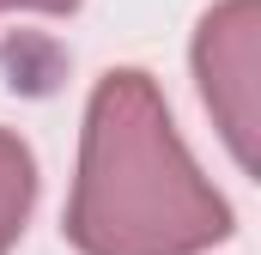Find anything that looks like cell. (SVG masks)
Instances as JSON below:
<instances>
[{
    "label": "cell",
    "instance_id": "cell-1",
    "mask_svg": "<svg viewBox=\"0 0 261 255\" xmlns=\"http://www.w3.org/2000/svg\"><path fill=\"white\" fill-rule=\"evenodd\" d=\"M219 231L225 207L189 170L152 85L140 73H116L91 104L73 237L91 255H182Z\"/></svg>",
    "mask_w": 261,
    "mask_h": 255
},
{
    "label": "cell",
    "instance_id": "cell-2",
    "mask_svg": "<svg viewBox=\"0 0 261 255\" xmlns=\"http://www.w3.org/2000/svg\"><path fill=\"white\" fill-rule=\"evenodd\" d=\"M200 73H206V97L225 110V134H231V146L249 158V0L225 6V12L206 24Z\"/></svg>",
    "mask_w": 261,
    "mask_h": 255
},
{
    "label": "cell",
    "instance_id": "cell-3",
    "mask_svg": "<svg viewBox=\"0 0 261 255\" xmlns=\"http://www.w3.org/2000/svg\"><path fill=\"white\" fill-rule=\"evenodd\" d=\"M24 200H31V158L0 134V249L24 219Z\"/></svg>",
    "mask_w": 261,
    "mask_h": 255
},
{
    "label": "cell",
    "instance_id": "cell-4",
    "mask_svg": "<svg viewBox=\"0 0 261 255\" xmlns=\"http://www.w3.org/2000/svg\"><path fill=\"white\" fill-rule=\"evenodd\" d=\"M0 6H12V0H0ZM24 6H73V0H24Z\"/></svg>",
    "mask_w": 261,
    "mask_h": 255
}]
</instances>
